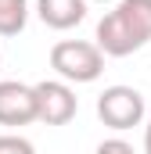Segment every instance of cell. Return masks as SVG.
Here are the masks:
<instances>
[{
    "mask_svg": "<svg viewBox=\"0 0 151 154\" xmlns=\"http://www.w3.org/2000/svg\"><path fill=\"white\" fill-rule=\"evenodd\" d=\"M33 7L40 22L50 29H72L86 18V0H36Z\"/></svg>",
    "mask_w": 151,
    "mask_h": 154,
    "instance_id": "6",
    "label": "cell"
},
{
    "mask_svg": "<svg viewBox=\"0 0 151 154\" xmlns=\"http://www.w3.org/2000/svg\"><path fill=\"white\" fill-rule=\"evenodd\" d=\"M33 118H40L36 108V86L25 82H0V125H29Z\"/></svg>",
    "mask_w": 151,
    "mask_h": 154,
    "instance_id": "4",
    "label": "cell"
},
{
    "mask_svg": "<svg viewBox=\"0 0 151 154\" xmlns=\"http://www.w3.org/2000/svg\"><path fill=\"white\" fill-rule=\"evenodd\" d=\"M36 108H40V122H47V125H65V122H72L79 100H76V93L65 82L47 79V82H36Z\"/></svg>",
    "mask_w": 151,
    "mask_h": 154,
    "instance_id": "5",
    "label": "cell"
},
{
    "mask_svg": "<svg viewBox=\"0 0 151 154\" xmlns=\"http://www.w3.org/2000/svg\"><path fill=\"white\" fill-rule=\"evenodd\" d=\"M97 118L108 129H119V133L140 125V118H144V97H140V90H133V86H108L97 97Z\"/></svg>",
    "mask_w": 151,
    "mask_h": 154,
    "instance_id": "3",
    "label": "cell"
},
{
    "mask_svg": "<svg viewBox=\"0 0 151 154\" xmlns=\"http://www.w3.org/2000/svg\"><path fill=\"white\" fill-rule=\"evenodd\" d=\"M0 154H36L33 143L25 136H14V133H4L0 136Z\"/></svg>",
    "mask_w": 151,
    "mask_h": 154,
    "instance_id": "8",
    "label": "cell"
},
{
    "mask_svg": "<svg viewBox=\"0 0 151 154\" xmlns=\"http://www.w3.org/2000/svg\"><path fill=\"white\" fill-rule=\"evenodd\" d=\"M144 151L151 154V122H148V133H144Z\"/></svg>",
    "mask_w": 151,
    "mask_h": 154,
    "instance_id": "10",
    "label": "cell"
},
{
    "mask_svg": "<svg viewBox=\"0 0 151 154\" xmlns=\"http://www.w3.org/2000/svg\"><path fill=\"white\" fill-rule=\"evenodd\" d=\"M151 39V0H119L97 22V47L104 57H126Z\"/></svg>",
    "mask_w": 151,
    "mask_h": 154,
    "instance_id": "1",
    "label": "cell"
},
{
    "mask_svg": "<svg viewBox=\"0 0 151 154\" xmlns=\"http://www.w3.org/2000/svg\"><path fill=\"white\" fill-rule=\"evenodd\" d=\"M29 22V0H0V36H18Z\"/></svg>",
    "mask_w": 151,
    "mask_h": 154,
    "instance_id": "7",
    "label": "cell"
},
{
    "mask_svg": "<svg viewBox=\"0 0 151 154\" xmlns=\"http://www.w3.org/2000/svg\"><path fill=\"white\" fill-rule=\"evenodd\" d=\"M94 154H137V151H133L126 140H104V143H101Z\"/></svg>",
    "mask_w": 151,
    "mask_h": 154,
    "instance_id": "9",
    "label": "cell"
},
{
    "mask_svg": "<svg viewBox=\"0 0 151 154\" xmlns=\"http://www.w3.org/2000/svg\"><path fill=\"white\" fill-rule=\"evenodd\" d=\"M50 68L69 82H94L104 72V50L86 39H61L50 47Z\"/></svg>",
    "mask_w": 151,
    "mask_h": 154,
    "instance_id": "2",
    "label": "cell"
}]
</instances>
